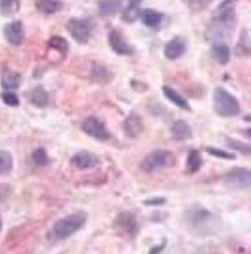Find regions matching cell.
I'll use <instances>...</instances> for the list:
<instances>
[{"label": "cell", "mask_w": 251, "mask_h": 254, "mask_svg": "<svg viewBox=\"0 0 251 254\" xmlns=\"http://www.w3.org/2000/svg\"><path fill=\"white\" fill-rule=\"evenodd\" d=\"M237 0H222L213 13L211 23L206 29L207 40L214 42H222L223 39L229 36L236 26L237 15L236 6Z\"/></svg>", "instance_id": "6da1fadb"}, {"label": "cell", "mask_w": 251, "mask_h": 254, "mask_svg": "<svg viewBox=\"0 0 251 254\" xmlns=\"http://www.w3.org/2000/svg\"><path fill=\"white\" fill-rule=\"evenodd\" d=\"M166 245H167V242H166V239H164L163 243L160 244L159 246H154V247H152V249L150 250V253H151V254L161 253V252H162V251L164 250V247H166Z\"/></svg>", "instance_id": "8d00e7d4"}, {"label": "cell", "mask_w": 251, "mask_h": 254, "mask_svg": "<svg viewBox=\"0 0 251 254\" xmlns=\"http://www.w3.org/2000/svg\"><path fill=\"white\" fill-rule=\"evenodd\" d=\"M36 7L44 14H56L64 7L63 0H37Z\"/></svg>", "instance_id": "603a6c76"}, {"label": "cell", "mask_w": 251, "mask_h": 254, "mask_svg": "<svg viewBox=\"0 0 251 254\" xmlns=\"http://www.w3.org/2000/svg\"><path fill=\"white\" fill-rule=\"evenodd\" d=\"M176 164L175 154L169 150H153L147 153L140 163V170L146 174H152L166 168L174 167Z\"/></svg>", "instance_id": "3957f363"}, {"label": "cell", "mask_w": 251, "mask_h": 254, "mask_svg": "<svg viewBox=\"0 0 251 254\" xmlns=\"http://www.w3.org/2000/svg\"><path fill=\"white\" fill-rule=\"evenodd\" d=\"M1 226H2V219H1V215H0V230H1Z\"/></svg>", "instance_id": "74e56055"}, {"label": "cell", "mask_w": 251, "mask_h": 254, "mask_svg": "<svg viewBox=\"0 0 251 254\" xmlns=\"http://www.w3.org/2000/svg\"><path fill=\"white\" fill-rule=\"evenodd\" d=\"M206 152H207L209 156L219 158V159L223 160H235L236 156L234 153H230L228 151H225L223 149H219V147L215 146H207L206 147Z\"/></svg>", "instance_id": "1f68e13d"}, {"label": "cell", "mask_w": 251, "mask_h": 254, "mask_svg": "<svg viewBox=\"0 0 251 254\" xmlns=\"http://www.w3.org/2000/svg\"><path fill=\"white\" fill-rule=\"evenodd\" d=\"M49 47L51 49L53 50H57L58 53L63 54V55H66L67 51H68V42L66 40L64 39V37L61 36H52L49 41Z\"/></svg>", "instance_id": "4dcf8cb0"}, {"label": "cell", "mask_w": 251, "mask_h": 254, "mask_svg": "<svg viewBox=\"0 0 251 254\" xmlns=\"http://www.w3.org/2000/svg\"><path fill=\"white\" fill-rule=\"evenodd\" d=\"M188 8L192 12H201L212 4L213 0H183Z\"/></svg>", "instance_id": "d6a6232c"}, {"label": "cell", "mask_w": 251, "mask_h": 254, "mask_svg": "<svg viewBox=\"0 0 251 254\" xmlns=\"http://www.w3.org/2000/svg\"><path fill=\"white\" fill-rule=\"evenodd\" d=\"M30 102L37 108H46L50 102L49 93L43 86H36L30 93Z\"/></svg>", "instance_id": "ffe728a7"}, {"label": "cell", "mask_w": 251, "mask_h": 254, "mask_svg": "<svg viewBox=\"0 0 251 254\" xmlns=\"http://www.w3.org/2000/svg\"><path fill=\"white\" fill-rule=\"evenodd\" d=\"M162 92H163L164 97H166L168 100L171 102V104L176 106V107L184 109V111H187V112H191V106L188 102L187 99H184L183 97H182V95L178 93L177 91L174 90V88L168 86V85H163Z\"/></svg>", "instance_id": "e0dca14e"}, {"label": "cell", "mask_w": 251, "mask_h": 254, "mask_svg": "<svg viewBox=\"0 0 251 254\" xmlns=\"http://www.w3.org/2000/svg\"><path fill=\"white\" fill-rule=\"evenodd\" d=\"M13 170V156L11 152L0 150V176H7Z\"/></svg>", "instance_id": "83f0119b"}, {"label": "cell", "mask_w": 251, "mask_h": 254, "mask_svg": "<svg viewBox=\"0 0 251 254\" xmlns=\"http://www.w3.org/2000/svg\"><path fill=\"white\" fill-rule=\"evenodd\" d=\"M20 0H0V14L4 16H12L20 9Z\"/></svg>", "instance_id": "4316f807"}, {"label": "cell", "mask_w": 251, "mask_h": 254, "mask_svg": "<svg viewBox=\"0 0 251 254\" xmlns=\"http://www.w3.org/2000/svg\"><path fill=\"white\" fill-rule=\"evenodd\" d=\"M202 165V159L201 152L198 150H191L188 154L187 158V168L189 173L195 174L201 171Z\"/></svg>", "instance_id": "d4e9b609"}, {"label": "cell", "mask_w": 251, "mask_h": 254, "mask_svg": "<svg viewBox=\"0 0 251 254\" xmlns=\"http://www.w3.org/2000/svg\"><path fill=\"white\" fill-rule=\"evenodd\" d=\"M91 77L94 79L96 82H101V84H108L112 79V73L104 64L95 63L93 65Z\"/></svg>", "instance_id": "7402d4cb"}, {"label": "cell", "mask_w": 251, "mask_h": 254, "mask_svg": "<svg viewBox=\"0 0 251 254\" xmlns=\"http://www.w3.org/2000/svg\"><path fill=\"white\" fill-rule=\"evenodd\" d=\"M67 32L78 43L86 44L92 37L93 23L88 19L73 18L67 22Z\"/></svg>", "instance_id": "8992f818"}, {"label": "cell", "mask_w": 251, "mask_h": 254, "mask_svg": "<svg viewBox=\"0 0 251 254\" xmlns=\"http://www.w3.org/2000/svg\"><path fill=\"white\" fill-rule=\"evenodd\" d=\"M140 4H142V0H130L128 8L123 13V21L128 23L137 21V19L140 18V14H142Z\"/></svg>", "instance_id": "cb8c5ba5"}, {"label": "cell", "mask_w": 251, "mask_h": 254, "mask_svg": "<svg viewBox=\"0 0 251 254\" xmlns=\"http://www.w3.org/2000/svg\"><path fill=\"white\" fill-rule=\"evenodd\" d=\"M87 221L88 215L86 211L79 210L72 212V214L58 219V221L54 223L52 228L53 235L60 240L70 238V237L73 236L74 233L80 231V230L86 225Z\"/></svg>", "instance_id": "7a4b0ae2"}, {"label": "cell", "mask_w": 251, "mask_h": 254, "mask_svg": "<svg viewBox=\"0 0 251 254\" xmlns=\"http://www.w3.org/2000/svg\"><path fill=\"white\" fill-rule=\"evenodd\" d=\"M113 225L117 229L122 230L123 232H126L132 238H136V236L139 232V223L137 219V216L131 211H120L119 214L113 219Z\"/></svg>", "instance_id": "ba28073f"}, {"label": "cell", "mask_w": 251, "mask_h": 254, "mask_svg": "<svg viewBox=\"0 0 251 254\" xmlns=\"http://www.w3.org/2000/svg\"><path fill=\"white\" fill-rule=\"evenodd\" d=\"M226 144H227V146L230 147L232 150H235V151H237V152H240L242 156H246V157L250 156L251 147L249 144L242 143V142H240V140L230 138V137H227L226 138Z\"/></svg>", "instance_id": "f1b7e54d"}, {"label": "cell", "mask_w": 251, "mask_h": 254, "mask_svg": "<svg viewBox=\"0 0 251 254\" xmlns=\"http://www.w3.org/2000/svg\"><path fill=\"white\" fill-rule=\"evenodd\" d=\"M213 107L216 114L221 118H234L241 113L239 100L223 87H216L214 90Z\"/></svg>", "instance_id": "277c9868"}, {"label": "cell", "mask_w": 251, "mask_h": 254, "mask_svg": "<svg viewBox=\"0 0 251 254\" xmlns=\"http://www.w3.org/2000/svg\"><path fill=\"white\" fill-rule=\"evenodd\" d=\"M1 99L4 104L9 106V107H18L20 105L19 97L15 93H13L12 91H6L4 93H1Z\"/></svg>", "instance_id": "836d02e7"}, {"label": "cell", "mask_w": 251, "mask_h": 254, "mask_svg": "<svg viewBox=\"0 0 251 254\" xmlns=\"http://www.w3.org/2000/svg\"><path fill=\"white\" fill-rule=\"evenodd\" d=\"M213 214L201 204H195L187 212V221L192 228L201 229L211 222Z\"/></svg>", "instance_id": "30bf717a"}, {"label": "cell", "mask_w": 251, "mask_h": 254, "mask_svg": "<svg viewBox=\"0 0 251 254\" xmlns=\"http://www.w3.org/2000/svg\"><path fill=\"white\" fill-rule=\"evenodd\" d=\"M140 18H142V21L146 27H149L151 29H156L162 23L164 15L161 12L155 11V9L146 8L142 11Z\"/></svg>", "instance_id": "ac0fdd59"}, {"label": "cell", "mask_w": 251, "mask_h": 254, "mask_svg": "<svg viewBox=\"0 0 251 254\" xmlns=\"http://www.w3.org/2000/svg\"><path fill=\"white\" fill-rule=\"evenodd\" d=\"M72 166L77 168V170L85 171V170H91L100 164V159L96 154L89 152V151L82 150L79 151L72 157L71 159Z\"/></svg>", "instance_id": "7c38bea8"}, {"label": "cell", "mask_w": 251, "mask_h": 254, "mask_svg": "<svg viewBox=\"0 0 251 254\" xmlns=\"http://www.w3.org/2000/svg\"><path fill=\"white\" fill-rule=\"evenodd\" d=\"M187 51V42L184 37L175 36L164 46L163 55L168 61H176L181 58Z\"/></svg>", "instance_id": "4fadbf2b"}, {"label": "cell", "mask_w": 251, "mask_h": 254, "mask_svg": "<svg viewBox=\"0 0 251 254\" xmlns=\"http://www.w3.org/2000/svg\"><path fill=\"white\" fill-rule=\"evenodd\" d=\"M131 87L138 93H144L149 88L144 82H140L138 80H131Z\"/></svg>", "instance_id": "d590c367"}, {"label": "cell", "mask_w": 251, "mask_h": 254, "mask_svg": "<svg viewBox=\"0 0 251 254\" xmlns=\"http://www.w3.org/2000/svg\"><path fill=\"white\" fill-rule=\"evenodd\" d=\"M4 36L11 46L19 47L25 42V26L21 21H13L4 27Z\"/></svg>", "instance_id": "8fae6325"}, {"label": "cell", "mask_w": 251, "mask_h": 254, "mask_svg": "<svg viewBox=\"0 0 251 254\" xmlns=\"http://www.w3.org/2000/svg\"><path fill=\"white\" fill-rule=\"evenodd\" d=\"M21 80L22 77L19 72L6 68L1 75V87L6 91H14L20 87Z\"/></svg>", "instance_id": "d6986e66"}, {"label": "cell", "mask_w": 251, "mask_h": 254, "mask_svg": "<svg viewBox=\"0 0 251 254\" xmlns=\"http://www.w3.org/2000/svg\"><path fill=\"white\" fill-rule=\"evenodd\" d=\"M211 55L216 63L220 65H227L230 62L232 51L225 42H214L211 49Z\"/></svg>", "instance_id": "9a60e30c"}, {"label": "cell", "mask_w": 251, "mask_h": 254, "mask_svg": "<svg viewBox=\"0 0 251 254\" xmlns=\"http://www.w3.org/2000/svg\"><path fill=\"white\" fill-rule=\"evenodd\" d=\"M167 203V198L166 197H151L147 198V200L144 201V204L147 205V207H159V205H163Z\"/></svg>", "instance_id": "e575fe53"}, {"label": "cell", "mask_w": 251, "mask_h": 254, "mask_svg": "<svg viewBox=\"0 0 251 254\" xmlns=\"http://www.w3.org/2000/svg\"><path fill=\"white\" fill-rule=\"evenodd\" d=\"M145 126H144L143 118L136 113H131L124 121V133L129 138H138L142 135Z\"/></svg>", "instance_id": "5bb4252c"}, {"label": "cell", "mask_w": 251, "mask_h": 254, "mask_svg": "<svg viewBox=\"0 0 251 254\" xmlns=\"http://www.w3.org/2000/svg\"><path fill=\"white\" fill-rule=\"evenodd\" d=\"M222 183L230 190H246L251 185V171L248 167H234L223 176Z\"/></svg>", "instance_id": "5b68a950"}, {"label": "cell", "mask_w": 251, "mask_h": 254, "mask_svg": "<svg viewBox=\"0 0 251 254\" xmlns=\"http://www.w3.org/2000/svg\"><path fill=\"white\" fill-rule=\"evenodd\" d=\"M108 42L113 53L119 55V56H132L135 54V49L125 40V37L119 30L113 29L109 33Z\"/></svg>", "instance_id": "9c48e42d"}, {"label": "cell", "mask_w": 251, "mask_h": 254, "mask_svg": "<svg viewBox=\"0 0 251 254\" xmlns=\"http://www.w3.org/2000/svg\"><path fill=\"white\" fill-rule=\"evenodd\" d=\"M81 129L86 135L94 138L99 142H106L111 138V133L106 128L104 123L95 116H89L82 122Z\"/></svg>", "instance_id": "52a82bcc"}, {"label": "cell", "mask_w": 251, "mask_h": 254, "mask_svg": "<svg viewBox=\"0 0 251 254\" xmlns=\"http://www.w3.org/2000/svg\"><path fill=\"white\" fill-rule=\"evenodd\" d=\"M236 53L240 56H249L250 55V32L242 29L240 33V40L236 47Z\"/></svg>", "instance_id": "484cf974"}, {"label": "cell", "mask_w": 251, "mask_h": 254, "mask_svg": "<svg viewBox=\"0 0 251 254\" xmlns=\"http://www.w3.org/2000/svg\"><path fill=\"white\" fill-rule=\"evenodd\" d=\"M32 161L37 167H46L50 164L49 156L43 147H39L32 153Z\"/></svg>", "instance_id": "f546056e"}, {"label": "cell", "mask_w": 251, "mask_h": 254, "mask_svg": "<svg viewBox=\"0 0 251 254\" xmlns=\"http://www.w3.org/2000/svg\"><path fill=\"white\" fill-rule=\"evenodd\" d=\"M122 8L120 0H99L98 9L101 16H111Z\"/></svg>", "instance_id": "44dd1931"}, {"label": "cell", "mask_w": 251, "mask_h": 254, "mask_svg": "<svg viewBox=\"0 0 251 254\" xmlns=\"http://www.w3.org/2000/svg\"><path fill=\"white\" fill-rule=\"evenodd\" d=\"M170 133L176 140H188L192 138V129L185 120H177L171 126Z\"/></svg>", "instance_id": "2e32d148"}]
</instances>
